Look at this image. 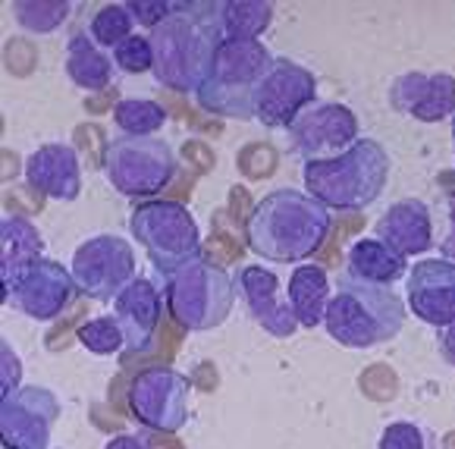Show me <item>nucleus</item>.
Here are the masks:
<instances>
[{
    "instance_id": "nucleus-13",
    "label": "nucleus",
    "mask_w": 455,
    "mask_h": 449,
    "mask_svg": "<svg viewBox=\"0 0 455 449\" xmlns=\"http://www.w3.org/2000/svg\"><path fill=\"white\" fill-rule=\"evenodd\" d=\"M76 280L63 264L41 258V261L28 264L22 274L4 283V302L10 309L22 311L32 321H54L67 311L73 302Z\"/></svg>"
},
{
    "instance_id": "nucleus-29",
    "label": "nucleus",
    "mask_w": 455,
    "mask_h": 449,
    "mask_svg": "<svg viewBox=\"0 0 455 449\" xmlns=\"http://www.w3.org/2000/svg\"><path fill=\"white\" fill-rule=\"evenodd\" d=\"M79 342L92 352V356H120L126 349V336L116 317H92L79 327Z\"/></svg>"
},
{
    "instance_id": "nucleus-27",
    "label": "nucleus",
    "mask_w": 455,
    "mask_h": 449,
    "mask_svg": "<svg viewBox=\"0 0 455 449\" xmlns=\"http://www.w3.org/2000/svg\"><path fill=\"white\" fill-rule=\"evenodd\" d=\"M10 10L20 28L32 35H51L69 20L73 4L69 0H16Z\"/></svg>"
},
{
    "instance_id": "nucleus-8",
    "label": "nucleus",
    "mask_w": 455,
    "mask_h": 449,
    "mask_svg": "<svg viewBox=\"0 0 455 449\" xmlns=\"http://www.w3.org/2000/svg\"><path fill=\"white\" fill-rule=\"evenodd\" d=\"M176 151L164 139H135L120 135L104 148V173L110 186L126 198H151L173 182Z\"/></svg>"
},
{
    "instance_id": "nucleus-26",
    "label": "nucleus",
    "mask_w": 455,
    "mask_h": 449,
    "mask_svg": "<svg viewBox=\"0 0 455 449\" xmlns=\"http://www.w3.org/2000/svg\"><path fill=\"white\" fill-rule=\"evenodd\" d=\"M114 123L123 129V135L155 139L157 129L167 126V108L155 98H123L114 104Z\"/></svg>"
},
{
    "instance_id": "nucleus-32",
    "label": "nucleus",
    "mask_w": 455,
    "mask_h": 449,
    "mask_svg": "<svg viewBox=\"0 0 455 449\" xmlns=\"http://www.w3.org/2000/svg\"><path fill=\"white\" fill-rule=\"evenodd\" d=\"M132 20L139 26H148V28H157L170 13H173L176 4H167V0H129L126 4Z\"/></svg>"
},
{
    "instance_id": "nucleus-17",
    "label": "nucleus",
    "mask_w": 455,
    "mask_h": 449,
    "mask_svg": "<svg viewBox=\"0 0 455 449\" xmlns=\"http://www.w3.org/2000/svg\"><path fill=\"white\" fill-rule=\"evenodd\" d=\"M239 293H242V299H245V309H248V315H251V321H255L264 333L289 340V336L299 330L295 311H292V305H289V295H283L280 277H276L274 270L261 268V264L242 268Z\"/></svg>"
},
{
    "instance_id": "nucleus-37",
    "label": "nucleus",
    "mask_w": 455,
    "mask_h": 449,
    "mask_svg": "<svg viewBox=\"0 0 455 449\" xmlns=\"http://www.w3.org/2000/svg\"><path fill=\"white\" fill-rule=\"evenodd\" d=\"M452 151H455V114H452Z\"/></svg>"
},
{
    "instance_id": "nucleus-1",
    "label": "nucleus",
    "mask_w": 455,
    "mask_h": 449,
    "mask_svg": "<svg viewBox=\"0 0 455 449\" xmlns=\"http://www.w3.org/2000/svg\"><path fill=\"white\" fill-rule=\"evenodd\" d=\"M245 236L248 248L264 261H305L330 236V208L299 188H274L255 204Z\"/></svg>"
},
{
    "instance_id": "nucleus-36",
    "label": "nucleus",
    "mask_w": 455,
    "mask_h": 449,
    "mask_svg": "<svg viewBox=\"0 0 455 449\" xmlns=\"http://www.w3.org/2000/svg\"><path fill=\"white\" fill-rule=\"evenodd\" d=\"M104 449H155V446L139 434H120V437H114Z\"/></svg>"
},
{
    "instance_id": "nucleus-15",
    "label": "nucleus",
    "mask_w": 455,
    "mask_h": 449,
    "mask_svg": "<svg viewBox=\"0 0 455 449\" xmlns=\"http://www.w3.org/2000/svg\"><path fill=\"white\" fill-rule=\"evenodd\" d=\"M389 108L418 123L452 120L455 114V76L449 73H402L389 82Z\"/></svg>"
},
{
    "instance_id": "nucleus-10",
    "label": "nucleus",
    "mask_w": 455,
    "mask_h": 449,
    "mask_svg": "<svg viewBox=\"0 0 455 449\" xmlns=\"http://www.w3.org/2000/svg\"><path fill=\"white\" fill-rule=\"evenodd\" d=\"M188 393H192V383L186 374L167 365H155L132 377L129 409L145 428L176 434L188 421Z\"/></svg>"
},
{
    "instance_id": "nucleus-7",
    "label": "nucleus",
    "mask_w": 455,
    "mask_h": 449,
    "mask_svg": "<svg viewBox=\"0 0 455 449\" xmlns=\"http://www.w3.org/2000/svg\"><path fill=\"white\" fill-rule=\"evenodd\" d=\"M132 236L148 252V261L155 264L157 274L170 277L188 261L201 255V233L192 211L180 202L155 198L132 211Z\"/></svg>"
},
{
    "instance_id": "nucleus-25",
    "label": "nucleus",
    "mask_w": 455,
    "mask_h": 449,
    "mask_svg": "<svg viewBox=\"0 0 455 449\" xmlns=\"http://www.w3.org/2000/svg\"><path fill=\"white\" fill-rule=\"evenodd\" d=\"M214 20L227 41H258L274 22V4L227 0V4H214Z\"/></svg>"
},
{
    "instance_id": "nucleus-18",
    "label": "nucleus",
    "mask_w": 455,
    "mask_h": 449,
    "mask_svg": "<svg viewBox=\"0 0 455 449\" xmlns=\"http://www.w3.org/2000/svg\"><path fill=\"white\" fill-rule=\"evenodd\" d=\"M26 180L35 192L54 202H76L82 192V161L79 151L67 141L35 148L26 157Z\"/></svg>"
},
{
    "instance_id": "nucleus-11",
    "label": "nucleus",
    "mask_w": 455,
    "mask_h": 449,
    "mask_svg": "<svg viewBox=\"0 0 455 449\" xmlns=\"http://www.w3.org/2000/svg\"><path fill=\"white\" fill-rule=\"evenodd\" d=\"M317 98V79L308 67L276 57L274 67L255 92V120L267 129L292 126L301 110H308Z\"/></svg>"
},
{
    "instance_id": "nucleus-23",
    "label": "nucleus",
    "mask_w": 455,
    "mask_h": 449,
    "mask_svg": "<svg viewBox=\"0 0 455 449\" xmlns=\"http://www.w3.org/2000/svg\"><path fill=\"white\" fill-rule=\"evenodd\" d=\"M405 274H409L405 270V255H399L387 242L358 239L355 245L348 248V277H355V280L389 286V283L402 280Z\"/></svg>"
},
{
    "instance_id": "nucleus-16",
    "label": "nucleus",
    "mask_w": 455,
    "mask_h": 449,
    "mask_svg": "<svg viewBox=\"0 0 455 449\" xmlns=\"http://www.w3.org/2000/svg\"><path fill=\"white\" fill-rule=\"evenodd\" d=\"M405 299L418 321L430 327H452L455 324V261L430 258L409 270Z\"/></svg>"
},
{
    "instance_id": "nucleus-12",
    "label": "nucleus",
    "mask_w": 455,
    "mask_h": 449,
    "mask_svg": "<svg viewBox=\"0 0 455 449\" xmlns=\"http://www.w3.org/2000/svg\"><path fill=\"white\" fill-rule=\"evenodd\" d=\"M60 418V399L47 387H20L0 399V440L7 449H47Z\"/></svg>"
},
{
    "instance_id": "nucleus-5",
    "label": "nucleus",
    "mask_w": 455,
    "mask_h": 449,
    "mask_svg": "<svg viewBox=\"0 0 455 449\" xmlns=\"http://www.w3.org/2000/svg\"><path fill=\"white\" fill-rule=\"evenodd\" d=\"M276 57L261 41H227L217 47L214 67L198 88V104L229 120H255V92Z\"/></svg>"
},
{
    "instance_id": "nucleus-9",
    "label": "nucleus",
    "mask_w": 455,
    "mask_h": 449,
    "mask_svg": "<svg viewBox=\"0 0 455 449\" xmlns=\"http://www.w3.org/2000/svg\"><path fill=\"white\" fill-rule=\"evenodd\" d=\"M69 274L82 295L94 302H114L135 280V255L123 236H94L73 252Z\"/></svg>"
},
{
    "instance_id": "nucleus-21",
    "label": "nucleus",
    "mask_w": 455,
    "mask_h": 449,
    "mask_svg": "<svg viewBox=\"0 0 455 449\" xmlns=\"http://www.w3.org/2000/svg\"><path fill=\"white\" fill-rule=\"evenodd\" d=\"M114 57L88 32H76L67 44V76L82 92H104L114 85Z\"/></svg>"
},
{
    "instance_id": "nucleus-24",
    "label": "nucleus",
    "mask_w": 455,
    "mask_h": 449,
    "mask_svg": "<svg viewBox=\"0 0 455 449\" xmlns=\"http://www.w3.org/2000/svg\"><path fill=\"white\" fill-rule=\"evenodd\" d=\"M0 248H4V283L13 280L28 264L44 258V242L32 220L20 214H7L0 223Z\"/></svg>"
},
{
    "instance_id": "nucleus-30",
    "label": "nucleus",
    "mask_w": 455,
    "mask_h": 449,
    "mask_svg": "<svg viewBox=\"0 0 455 449\" xmlns=\"http://www.w3.org/2000/svg\"><path fill=\"white\" fill-rule=\"evenodd\" d=\"M114 63L129 76L151 73V69H155V47H151V38H145V35L126 38L120 47H114Z\"/></svg>"
},
{
    "instance_id": "nucleus-22",
    "label": "nucleus",
    "mask_w": 455,
    "mask_h": 449,
    "mask_svg": "<svg viewBox=\"0 0 455 449\" xmlns=\"http://www.w3.org/2000/svg\"><path fill=\"white\" fill-rule=\"evenodd\" d=\"M289 305L295 311L299 327L315 330L323 324L330 305V277L317 264H301L289 277Z\"/></svg>"
},
{
    "instance_id": "nucleus-35",
    "label": "nucleus",
    "mask_w": 455,
    "mask_h": 449,
    "mask_svg": "<svg viewBox=\"0 0 455 449\" xmlns=\"http://www.w3.org/2000/svg\"><path fill=\"white\" fill-rule=\"evenodd\" d=\"M436 346H440L443 362L455 368V324H452V327H446V330H440V336H436Z\"/></svg>"
},
{
    "instance_id": "nucleus-4",
    "label": "nucleus",
    "mask_w": 455,
    "mask_h": 449,
    "mask_svg": "<svg viewBox=\"0 0 455 449\" xmlns=\"http://www.w3.org/2000/svg\"><path fill=\"white\" fill-rule=\"evenodd\" d=\"M405 324V299L395 295L389 286L362 283L355 277H339L336 295L327 305L330 340L346 349H374L395 340Z\"/></svg>"
},
{
    "instance_id": "nucleus-19",
    "label": "nucleus",
    "mask_w": 455,
    "mask_h": 449,
    "mask_svg": "<svg viewBox=\"0 0 455 449\" xmlns=\"http://www.w3.org/2000/svg\"><path fill=\"white\" fill-rule=\"evenodd\" d=\"M161 289L145 277H135L114 299V317L126 336V352H148L161 324Z\"/></svg>"
},
{
    "instance_id": "nucleus-28",
    "label": "nucleus",
    "mask_w": 455,
    "mask_h": 449,
    "mask_svg": "<svg viewBox=\"0 0 455 449\" xmlns=\"http://www.w3.org/2000/svg\"><path fill=\"white\" fill-rule=\"evenodd\" d=\"M132 13L126 4H104L88 22V35L98 41L100 47H120L126 38H132Z\"/></svg>"
},
{
    "instance_id": "nucleus-33",
    "label": "nucleus",
    "mask_w": 455,
    "mask_h": 449,
    "mask_svg": "<svg viewBox=\"0 0 455 449\" xmlns=\"http://www.w3.org/2000/svg\"><path fill=\"white\" fill-rule=\"evenodd\" d=\"M22 365L7 340L0 342V396H13L20 389Z\"/></svg>"
},
{
    "instance_id": "nucleus-31",
    "label": "nucleus",
    "mask_w": 455,
    "mask_h": 449,
    "mask_svg": "<svg viewBox=\"0 0 455 449\" xmlns=\"http://www.w3.org/2000/svg\"><path fill=\"white\" fill-rule=\"evenodd\" d=\"M380 449H427V434L415 421H393L383 428Z\"/></svg>"
},
{
    "instance_id": "nucleus-6",
    "label": "nucleus",
    "mask_w": 455,
    "mask_h": 449,
    "mask_svg": "<svg viewBox=\"0 0 455 449\" xmlns=\"http://www.w3.org/2000/svg\"><path fill=\"white\" fill-rule=\"evenodd\" d=\"M235 293H239V277L201 255L167 280L170 315L188 333L220 327L233 311Z\"/></svg>"
},
{
    "instance_id": "nucleus-3",
    "label": "nucleus",
    "mask_w": 455,
    "mask_h": 449,
    "mask_svg": "<svg viewBox=\"0 0 455 449\" xmlns=\"http://www.w3.org/2000/svg\"><path fill=\"white\" fill-rule=\"evenodd\" d=\"M311 198L333 211H364L389 182V155L377 139H358L342 155L301 167Z\"/></svg>"
},
{
    "instance_id": "nucleus-2",
    "label": "nucleus",
    "mask_w": 455,
    "mask_h": 449,
    "mask_svg": "<svg viewBox=\"0 0 455 449\" xmlns=\"http://www.w3.org/2000/svg\"><path fill=\"white\" fill-rule=\"evenodd\" d=\"M148 38L155 47L157 82L182 94H198L214 67L217 47L223 44L214 4H176L173 13L151 28Z\"/></svg>"
},
{
    "instance_id": "nucleus-34",
    "label": "nucleus",
    "mask_w": 455,
    "mask_h": 449,
    "mask_svg": "<svg viewBox=\"0 0 455 449\" xmlns=\"http://www.w3.org/2000/svg\"><path fill=\"white\" fill-rule=\"evenodd\" d=\"M440 248L449 261H455V198L449 202V220H446V233L440 239Z\"/></svg>"
},
{
    "instance_id": "nucleus-20",
    "label": "nucleus",
    "mask_w": 455,
    "mask_h": 449,
    "mask_svg": "<svg viewBox=\"0 0 455 449\" xmlns=\"http://www.w3.org/2000/svg\"><path fill=\"white\" fill-rule=\"evenodd\" d=\"M377 239L395 248L399 255H424L434 245V220H430V208L421 198H402V202L389 204L383 217L377 220Z\"/></svg>"
},
{
    "instance_id": "nucleus-14",
    "label": "nucleus",
    "mask_w": 455,
    "mask_h": 449,
    "mask_svg": "<svg viewBox=\"0 0 455 449\" xmlns=\"http://www.w3.org/2000/svg\"><path fill=\"white\" fill-rule=\"evenodd\" d=\"M358 141V116L339 101H315L289 126V145L301 161H323L342 155Z\"/></svg>"
}]
</instances>
